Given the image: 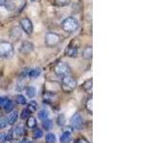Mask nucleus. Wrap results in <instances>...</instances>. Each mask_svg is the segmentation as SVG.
Listing matches in <instances>:
<instances>
[{
    "label": "nucleus",
    "mask_w": 153,
    "mask_h": 143,
    "mask_svg": "<svg viewBox=\"0 0 153 143\" xmlns=\"http://www.w3.org/2000/svg\"><path fill=\"white\" fill-rule=\"evenodd\" d=\"M62 30L66 32H74L79 29V21L75 17L69 16L61 23Z\"/></svg>",
    "instance_id": "nucleus-1"
},
{
    "label": "nucleus",
    "mask_w": 153,
    "mask_h": 143,
    "mask_svg": "<svg viewBox=\"0 0 153 143\" xmlns=\"http://www.w3.org/2000/svg\"><path fill=\"white\" fill-rule=\"evenodd\" d=\"M61 88L66 93H71L76 88V81L70 75L61 77Z\"/></svg>",
    "instance_id": "nucleus-2"
},
{
    "label": "nucleus",
    "mask_w": 153,
    "mask_h": 143,
    "mask_svg": "<svg viewBox=\"0 0 153 143\" xmlns=\"http://www.w3.org/2000/svg\"><path fill=\"white\" fill-rule=\"evenodd\" d=\"M13 55V46L8 41L0 42V56L3 58H10Z\"/></svg>",
    "instance_id": "nucleus-3"
},
{
    "label": "nucleus",
    "mask_w": 153,
    "mask_h": 143,
    "mask_svg": "<svg viewBox=\"0 0 153 143\" xmlns=\"http://www.w3.org/2000/svg\"><path fill=\"white\" fill-rule=\"evenodd\" d=\"M61 41V37L59 35L55 32H48L45 35V44L48 47H55L59 44Z\"/></svg>",
    "instance_id": "nucleus-4"
},
{
    "label": "nucleus",
    "mask_w": 153,
    "mask_h": 143,
    "mask_svg": "<svg viewBox=\"0 0 153 143\" xmlns=\"http://www.w3.org/2000/svg\"><path fill=\"white\" fill-rule=\"evenodd\" d=\"M54 71H55L56 74L62 77V76L69 75L70 72H71V68L68 64L65 63V62H59V63L55 66Z\"/></svg>",
    "instance_id": "nucleus-5"
},
{
    "label": "nucleus",
    "mask_w": 153,
    "mask_h": 143,
    "mask_svg": "<svg viewBox=\"0 0 153 143\" xmlns=\"http://www.w3.org/2000/svg\"><path fill=\"white\" fill-rule=\"evenodd\" d=\"M20 27L22 29V31L26 33V35H30L33 33V22L31 21V19H29L27 17L22 18L20 20Z\"/></svg>",
    "instance_id": "nucleus-6"
},
{
    "label": "nucleus",
    "mask_w": 153,
    "mask_h": 143,
    "mask_svg": "<svg viewBox=\"0 0 153 143\" xmlns=\"http://www.w3.org/2000/svg\"><path fill=\"white\" fill-rule=\"evenodd\" d=\"M71 124L76 130H81L83 128V120L79 114H75L71 118Z\"/></svg>",
    "instance_id": "nucleus-7"
},
{
    "label": "nucleus",
    "mask_w": 153,
    "mask_h": 143,
    "mask_svg": "<svg viewBox=\"0 0 153 143\" xmlns=\"http://www.w3.org/2000/svg\"><path fill=\"white\" fill-rule=\"evenodd\" d=\"M79 54V46L73 45V43L70 44L68 47L66 48L65 55L69 57H76Z\"/></svg>",
    "instance_id": "nucleus-8"
},
{
    "label": "nucleus",
    "mask_w": 153,
    "mask_h": 143,
    "mask_svg": "<svg viewBox=\"0 0 153 143\" xmlns=\"http://www.w3.org/2000/svg\"><path fill=\"white\" fill-rule=\"evenodd\" d=\"M33 49H35V46H33L32 42L24 41L21 44V47H20V49H19V51H20L21 54H30L31 52L33 51Z\"/></svg>",
    "instance_id": "nucleus-9"
},
{
    "label": "nucleus",
    "mask_w": 153,
    "mask_h": 143,
    "mask_svg": "<svg viewBox=\"0 0 153 143\" xmlns=\"http://www.w3.org/2000/svg\"><path fill=\"white\" fill-rule=\"evenodd\" d=\"M60 143H71L72 141V136H71V133L70 132H67L64 131L63 133L60 136Z\"/></svg>",
    "instance_id": "nucleus-10"
},
{
    "label": "nucleus",
    "mask_w": 153,
    "mask_h": 143,
    "mask_svg": "<svg viewBox=\"0 0 153 143\" xmlns=\"http://www.w3.org/2000/svg\"><path fill=\"white\" fill-rule=\"evenodd\" d=\"M13 102L12 101L11 99H9V98H6V100H5V102L3 104V108L5 110V112L6 113H11L13 110Z\"/></svg>",
    "instance_id": "nucleus-11"
},
{
    "label": "nucleus",
    "mask_w": 153,
    "mask_h": 143,
    "mask_svg": "<svg viewBox=\"0 0 153 143\" xmlns=\"http://www.w3.org/2000/svg\"><path fill=\"white\" fill-rule=\"evenodd\" d=\"M82 56L87 60H90L92 58V47L91 46L85 47L84 50L82 51Z\"/></svg>",
    "instance_id": "nucleus-12"
},
{
    "label": "nucleus",
    "mask_w": 153,
    "mask_h": 143,
    "mask_svg": "<svg viewBox=\"0 0 153 143\" xmlns=\"http://www.w3.org/2000/svg\"><path fill=\"white\" fill-rule=\"evenodd\" d=\"M92 86H93V80L92 79H88L86 80L82 85V88L84 91L88 94H92Z\"/></svg>",
    "instance_id": "nucleus-13"
},
{
    "label": "nucleus",
    "mask_w": 153,
    "mask_h": 143,
    "mask_svg": "<svg viewBox=\"0 0 153 143\" xmlns=\"http://www.w3.org/2000/svg\"><path fill=\"white\" fill-rule=\"evenodd\" d=\"M41 74V69L40 68H33L28 73V75L30 78H36Z\"/></svg>",
    "instance_id": "nucleus-14"
},
{
    "label": "nucleus",
    "mask_w": 153,
    "mask_h": 143,
    "mask_svg": "<svg viewBox=\"0 0 153 143\" xmlns=\"http://www.w3.org/2000/svg\"><path fill=\"white\" fill-rule=\"evenodd\" d=\"M18 118V114L16 111H13L12 112L11 114H10V116L8 117V124H10V125H13V124H14L16 122Z\"/></svg>",
    "instance_id": "nucleus-15"
},
{
    "label": "nucleus",
    "mask_w": 153,
    "mask_h": 143,
    "mask_svg": "<svg viewBox=\"0 0 153 143\" xmlns=\"http://www.w3.org/2000/svg\"><path fill=\"white\" fill-rule=\"evenodd\" d=\"M25 92L29 98H33V97H35V95L36 94V90L35 87H33V86H29V87L26 88Z\"/></svg>",
    "instance_id": "nucleus-16"
},
{
    "label": "nucleus",
    "mask_w": 153,
    "mask_h": 143,
    "mask_svg": "<svg viewBox=\"0 0 153 143\" xmlns=\"http://www.w3.org/2000/svg\"><path fill=\"white\" fill-rule=\"evenodd\" d=\"M26 109L31 114H33V112H36V110H37V103L36 101H33V100H32V101L27 105V108Z\"/></svg>",
    "instance_id": "nucleus-17"
},
{
    "label": "nucleus",
    "mask_w": 153,
    "mask_h": 143,
    "mask_svg": "<svg viewBox=\"0 0 153 143\" xmlns=\"http://www.w3.org/2000/svg\"><path fill=\"white\" fill-rule=\"evenodd\" d=\"M42 127L43 129H45V130H50L53 127V121L49 118L44 119V120H42Z\"/></svg>",
    "instance_id": "nucleus-18"
},
{
    "label": "nucleus",
    "mask_w": 153,
    "mask_h": 143,
    "mask_svg": "<svg viewBox=\"0 0 153 143\" xmlns=\"http://www.w3.org/2000/svg\"><path fill=\"white\" fill-rule=\"evenodd\" d=\"M27 126L30 128V129H33L36 126V119L33 117V116H30L27 118Z\"/></svg>",
    "instance_id": "nucleus-19"
},
{
    "label": "nucleus",
    "mask_w": 153,
    "mask_h": 143,
    "mask_svg": "<svg viewBox=\"0 0 153 143\" xmlns=\"http://www.w3.org/2000/svg\"><path fill=\"white\" fill-rule=\"evenodd\" d=\"M16 102L19 105H25L27 103V99L23 94H17L16 97Z\"/></svg>",
    "instance_id": "nucleus-20"
},
{
    "label": "nucleus",
    "mask_w": 153,
    "mask_h": 143,
    "mask_svg": "<svg viewBox=\"0 0 153 143\" xmlns=\"http://www.w3.org/2000/svg\"><path fill=\"white\" fill-rule=\"evenodd\" d=\"M38 117L41 120H44V119H47L49 117V112L47 111V110H41V111L38 112Z\"/></svg>",
    "instance_id": "nucleus-21"
},
{
    "label": "nucleus",
    "mask_w": 153,
    "mask_h": 143,
    "mask_svg": "<svg viewBox=\"0 0 153 143\" xmlns=\"http://www.w3.org/2000/svg\"><path fill=\"white\" fill-rule=\"evenodd\" d=\"M45 140H46V143H55L56 142V136L53 133H47L46 137H45Z\"/></svg>",
    "instance_id": "nucleus-22"
},
{
    "label": "nucleus",
    "mask_w": 153,
    "mask_h": 143,
    "mask_svg": "<svg viewBox=\"0 0 153 143\" xmlns=\"http://www.w3.org/2000/svg\"><path fill=\"white\" fill-rule=\"evenodd\" d=\"M33 136L35 139H39V138L43 136V131L40 130V129H36L33 133Z\"/></svg>",
    "instance_id": "nucleus-23"
},
{
    "label": "nucleus",
    "mask_w": 153,
    "mask_h": 143,
    "mask_svg": "<svg viewBox=\"0 0 153 143\" xmlns=\"http://www.w3.org/2000/svg\"><path fill=\"white\" fill-rule=\"evenodd\" d=\"M92 106H93V100H92V97H89L87 99V101H86L85 103V108L86 110L90 113L92 114Z\"/></svg>",
    "instance_id": "nucleus-24"
},
{
    "label": "nucleus",
    "mask_w": 153,
    "mask_h": 143,
    "mask_svg": "<svg viewBox=\"0 0 153 143\" xmlns=\"http://www.w3.org/2000/svg\"><path fill=\"white\" fill-rule=\"evenodd\" d=\"M71 0H55V3L56 6H59V7H64L69 5Z\"/></svg>",
    "instance_id": "nucleus-25"
},
{
    "label": "nucleus",
    "mask_w": 153,
    "mask_h": 143,
    "mask_svg": "<svg viewBox=\"0 0 153 143\" xmlns=\"http://www.w3.org/2000/svg\"><path fill=\"white\" fill-rule=\"evenodd\" d=\"M56 122L59 124V126H63L65 122H66V119H65V116L63 114H59V116H57V119H56Z\"/></svg>",
    "instance_id": "nucleus-26"
},
{
    "label": "nucleus",
    "mask_w": 153,
    "mask_h": 143,
    "mask_svg": "<svg viewBox=\"0 0 153 143\" xmlns=\"http://www.w3.org/2000/svg\"><path fill=\"white\" fill-rule=\"evenodd\" d=\"M8 126V119L6 117L0 118V129H4Z\"/></svg>",
    "instance_id": "nucleus-27"
},
{
    "label": "nucleus",
    "mask_w": 153,
    "mask_h": 143,
    "mask_svg": "<svg viewBox=\"0 0 153 143\" xmlns=\"http://www.w3.org/2000/svg\"><path fill=\"white\" fill-rule=\"evenodd\" d=\"M30 116H31V113L29 112L27 109L23 110V111L21 112V118L22 119H27L28 117H30Z\"/></svg>",
    "instance_id": "nucleus-28"
},
{
    "label": "nucleus",
    "mask_w": 153,
    "mask_h": 143,
    "mask_svg": "<svg viewBox=\"0 0 153 143\" xmlns=\"http://www.w3.org/2000/svg\"><path fill=\"white\" fill-rule=\"evenodd\" d=\"M5 5H6L7 10H10V11H12V10H13L14 8H16L12 0H6V3H5Z\"/></svg>",
    "instance_id": "nucleus-29"
},
{
    "label": "nucleus",
    "mask_w": 153,
    "mask_h": 143,
    "mask_svg": "<svg viewBox=\"0 0 153 143\" xmlns=\"http://www.w3.org/2000/svg\"><path fill=\"white\" fill-rule=\"evenodd\" d=\"M6 140V133H0V142H3Z\"/></svg>",
    "instance_id": "nucleus-30"
},
{
    "label": "nucleus",
    "mask_w": 153,
    "mask_h": 143,
    "mask_svg": "<svg viewBox=\"0 0 153 143\" xmlns=\"http://www.w3.org/2000/svg\"><path fill=\"white\" fill-rule=\"evenodd\" d=\"M76 143H89V142L86 139H84V138H79V139L76 141Z\"/></svg>",
    "instance_id": "nucleus-31"
},
{
    "label": "nucleus",
    "mask_w": 153,
    "mask_h": 143,
    "mask_svg": "<svg viewBox=\"0 0 153 143\" xmlns=\"http://www.w3.org/2000/svg\"><path fill=\"white\" fill-rule=\"evenodd\" d=\"M5 3H6V0H0V7L4 6Z\"/></svg>",
    "instance_id": "nucleus-32"
},
{
    "label": "nucleus",
    "mask_w": 153,
    "mask_h": 143,
    "mask_svg": "<svg viewBox=\"0 0 153 143\" xmlns=\"http://www.w3.org/2000/svg\"><path fill=\"white\" fill-rule=\"evenodd\" d=\"M21 143H29V141H28L27 139H23V140L21 141Z\"/></svg>",
    "instance_id": "nucleus-33"
},
{
    "label": "nucleus",
    "mask_w": 153,
    "mask_h": 143,
    "mask_svg": "<svg viewBox=\"0 0 153 143\" xmlns=\"http://www.w3.org/2000/svg\"><path fill=\"white\" fill-rule=\"evenodd\" d=\"M32 2H36V1H37V0H31Z\"/></svg>",
    "instance_id": "nucleus-34"
},
{
    "label": "nucleus",
    "mask_w": 153,
    "mask_h": 143,
    "mask_svg": "<svg viewBox=\"0 0 153 143\" xmlns=\"http://www.w3.org/2000/svg\"><path fill=\"white\" fill-rule=\"evenodd\" d=\"M29 143H35V142H33V141H31V142H30V141H29Z\"/></svg>",
    "instance_id": "nucleus-35"
}]
</instances>
